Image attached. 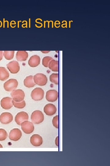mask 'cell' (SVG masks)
I'll return each mask as SVG.
<instances>
[{
	"instance_id": "obj_1",
	"label": "cell",
	"mask_w": 110,
	"mask_h": 166,
	"mask_svg": "<svg viewBox=\"0 0 110 166\" xmlns=\"http://www.w3.org/2000/svg\"><path fill=\"white\" fill-rule=\"evenodd\" d=\"M31 122L34 124H39L44 120V115L42 112L39 110L34 111L31 116Z\"/></svg>"
},
{
	"instance_id": "obj_2",
	"label": "cell",
	"mask_w": 110,
	"mask_h": 166,
	"mask_svg": "<svg viewBox=\"0 0 110 166\" xmlns=\"http://www.w3.org/2000/svg\"><path fill=\"white\" fill-rule=\"evenodd\" d=\"M44 92L43 90L40 87H36L31 91V98L35 101H39L44 97Z\"/></svg>"
},
{
	"instance_id": "obj_3",
	"label": "cell",
	"mask_w": 110,
	"mask_h": 166,
	"mask_svg": "<svg viewBox=\"0 0 110 166\" xmlns=\"http://www.w3.org/2000/svg\"><path fill=\"white\" fill-rule=\"evenodd\" d=\"M10 95L13 100L16 102H20L24 100L25 96L24 91L21 89L13 90Z\"/></svg>"
},
{
	"instance_id": "obj_4",
	"label": "cell",
	"mask_w": 110,
	"mask_h": 166,
	"mask_svg": "<svg viewBox=\"0 0 110 166\" xmlns=\"http://www.w3.org/2000/svg\"><path fill=\"white\" fill-rule=\"evenodd\" d=\"M34 80L36 84L39 86L45 85L47 82L46 76L42 73H37L34 76Z\"/></svg>"
},
{
	"instance_id": "obj_5",
	"label": "cell",
	"mask_w": 110,
	"mask_h": 166,
	"mask_svg": "<svg viewBox=\"0 0 110 166\" xmlns=\"http://www.w3.org/2000/svg\"><path fill=\"white\" fill-rule=\"evenodd\" d=\"M18 85V82L15 79H10L4 84V88L7 91H12L15 89Z\"/></svg>"
},
{
	"instance_id": "obj_6",
	"label": "cell",
	"mask_w": 110,
	"mask_h": 166,
	"mask_svg": "<svg viewBox=\"0 0 110 166\" xmlns=\"http://www.w3.org/2000/svg\"><path fill=\"white\" fill-rule=\"evenodd\" d=\"M21 128L26 134H29L34 131L35 127L33 123L29 121H26L21 123Z\"/></svg>"
},
{
	"instance_id": "obj_7",
	"label": "cell",
	"mask_w": 110,
	"mask_h": 166,
	"mask_svg": "<svg viewBox=\"0 0 110 166\" xmlns=\"http://www.w3.org/2000/svg\"><path fill=\"white\" fill-rule=\"evenodd\" d=\"M28 113L24 111L18 113L15 117V121L16 123L20 126L22 123L25 121H28Z\"/></svg>"
},
{
	"instance_id": "obj_8",
	"label": "cell",
	"mask_w": 110,
	"mask_h": 166,
	"mask_svg": "<svg viewBox=\"0 0 110 166\" xmlns=\"http://www.w3.org/2000/svg\"><path fill=\"white\" fill-rule=\"evenodd\" d=\"M8 69L12 74H16L20 70V66L19 63L16 60H13L6 64Z\"/></svg>"
},
{
	"instance_id": "obj_9",
	"label": "cell",
	"mask_w": 110,
	"mask_h": 166,
	"mask_svg": "<svg viewBox=\"0 0 110 166\" xmlns=\"http://www.w3.org/2000/svg\"><path fill=\"white\" fill-rule=\"evenodd\" d=\"M22 136V133L20 129L18 128H14L10 131L9 137L10 140L16 141L20 139Z\"/></svg>"
},
{
	"instance_id": "obj_10",
	"label": "cell",
	"mask_w": 110,
	"mask_h": 166,
	"mask_svg": "<svg viewBox=\"0 0 110 166\" xmlns=\"http://www.w3.org/2000/svg\"><path fill=\"white\" fill-rule=\"evenodd\" d=\"M58 96V93L56 90L50 89L46 92V98L48 101L55 102L57 100Z\"/></svg>"
},
{
	"instance_id": "obj_11",
	"label": "cell",
	"mask_w": 110,
	"mask_h": 166,
	"mask_svg": "<svg viewBox=\"0 0 110 166\" xmlns=\"http://www.w3.org/2000/svg\"><path fill=\"white\" fill-rule=\"evenodd\" d=\"M13 119V115L9 112L2 113L0 115V122L3 124H8L11 122Z\"/></svg>"
},
{
	"instance_id": "obj_12",
	"label": "cell",
	"mask_w": 110,
	"mask_h": 166,
	"mask_svg": "<svg viewBox=\"0 0 110 166\" xmlns=\"http://www.w3.org/2000/svg\"><path fill=\"white\" fill-rule=\"evenodd\" d=\"M30 142L33 146H39L41 145L43 143L42 138L38 134H33L30 137Z\"/></svg>"
},
{
	"instance_id": "obj_13",
	"label": "cell",
	"mask_w": 110,
	"mask_h": 166,
	"mask_svg": "<svg viewBox=\"0 0 110 166\" xmlns=\"http://www.w3.org/2000/svg\"><path fill=\"white\" fill-rule=\"evenodd\" d=\"M12 98L10 97H5L1 101V105L2 107L5 109L8 110L13 106Z\"/></svg>"
},
{
	"instance_id": "obj_14",
	"label": "cell",
	"mask_w": 110,
	"mask_h": 166,
	"mask_svg": "<svg viewBox=\"0 0 110 166\" xmlns=\"http://www.w3.org/2000/svg\"><path fill=\"white\" fill-rule=\"evenodd\" d=\"M57 109L55 105L51 103L46 105L43 108V111L46 115L48 116L54 115L56 112Z\"/></svg>"
},
{
	"instance_id": "obj_15",
	"label": "cell",
	"mask_w": 110,
	"mask_h": 166,
	"mask_svg": "<svg viewBox=\"0 0 110 166\" xmlns=\"http://www.w3.org/2000/svg\"><path fill=\"white\" fill-rule=\"evenodd\" d=\"M40 62V57L37 55L31 56L28 61V64L31 67H35L39 65Z\"/></svg>"
},
{
	"instance_id": "obj_16",
	"label": "cell",
	"mask_w": 110,
	"mask_h": 166,
	"mask_svg": "<svg viewBox=\"0 0 110 166\" xmlns=\"http://www.w3.org/2000/svg\"><path fill=\"white\" fill-rule=\"evenodd\" d=\"M28 57V53L26 51H18L16 53V58L18 61H26Z\"/></svg>"
},
{
	"instance_id": "obj_17",
	"label": "cell",
	"mask_w": 110,
	"mask_h": 166,
	"mask_svg": "<svg viewBox=\"0 0 110 166\" xmlns=\"http://www.w3.org/2000/svg\"><path fill=\"white\" fill-rule=\"evenodd\" d=\"M24 85L27 88H31L34 87L36 85L34 80V76L30 75L27 76L24 81Z\"/></svg>"
},
{
	"instance_id": "obj_18",
	"label": "cell",
	"mask_w": 110,
	"mask_h": 166,
	"mask_svg": "<svg viewBox=\"0 0 110 166\" xmlns=\"http://www.w3.org/2000/svg\"><path fill=\"white\" fill-rule=\"evenodd\" d=\"M9 73L4 67H0V80L5 81L9 77Z\"/></svg>"
},
{
	"instance_id": "obj_19",
	"label": "cell",
	"mask_w": 110,
	"mask_h": 166,
	"mask_svg": "<svg viewBox=\"0 0 110 166\" xmlns=\"http://www.w3.org/2000/svg\"><path fill=\"white\" fill-rule=\"evenodd\" d=\"M48 67L53 71H58V61L53 59L52 60L49 62Z\"/></svg>"
},
{
	"instance_id": "obj_20",
	"label": "cell",
	"mask_w": 110,
	"mask_h": 166,
	"mask_svg": "<svg viewBox=\"0 0 110 166\" xmlns=\"http://www.w3.org/2000/svg\"><path fill=\"white\" fill-rule=\"evenodd\" d=\"M14 51H4L3 54L6 60H10L14 57Z\"/></svg>"
},
{
	"instance_id": "obj_21",
	"label": "cell",
	"mask_w": 110,
	"mask_h": 166,
	"mask_svg": "<svg viewBox=\"0 0 110 166\" xmlns=\"http://www.w3.org/2000/svg\"><path fill=\"white\" fill-rule=\"evenodd\" d=\"M12 103L14 107L18 109L23 108L26 105V103L24 100L20 102H16L13 100Z\"/></svg>"
},
{
	"instance_id": "obj_22",
	"label": "cell",
	"mask_w": 110,
	"mask_h": 166,
	"mask_svg": "<svg viewBox=\"0 0 110 166\" xmlns=\"http://www.w3.org/2000/svg\"><path fill=\"white\" fill-rule=\"evenodd\" d=\"M50 81L56 85L58 84V74L53 73L50 76Z\"/></svg>"
},
{
	"instance_id": "obj_23",
	"label": "cell",
	"mask_w": 110,
	"mask_h": 166,
	"mask_svg": "<svg viewBox=\"0 0 110 166\" xmlns=\"http://www.w3.org/2000/svg\"><path fill=\"white\" fill-rule=\"evenodd\" d=\"M53 59L52 57L49 56L43 57L42 59V65L46 67H48L50 62Z\"/></svg>"
},
{
	"instance_id": "obj_24",
	"label": "cell",
	"mask_w": 110,
	"mask_h": 166,
	"mask_svg": "<svg viewBox=\"0 0 110 166\" xmlns=\"http://www.w3.org/2000/svg\"><path fill=\"white\" fill-rule=\"evenodd\" d=\"M8 136L6 131L4 129L0 128V141L5 140Z\"/></svg>"
},
{
	"instance_id": "obj_25",
	"label": "cell",
	"mask_w": 110,
	"mask_h": 166,
	"mask_svg": "<svg viewBox=\"0 0 110 166\" xmlns=\"http://www.w3.org/2000/svg\"><path fill=\"white\" fill-rule=\"evenodd\" d=\"M52 124L53 126L55 128H58V115L54 117L52 120Z\"/></svg>"
},
{
	"instance_id": "obj_26",
	"label": "cell",
	"mask_w": 110,
	"mask_h": 166,
	"mask_svg": "<svg viewBox=\"0 0 110 166\" xmlns=\"http://www.w3.org/2000/svg\"><path fill=\"white\" fill-rule=\"evenodd\" d=\"M55 143L57 146H58V136H57L55 138Z\"/></svg>"
},
{
	"instance_id": "obj_27",
	"label": "cell",
	"mask_w": 110,
	"mask_h": 166,
	"mask_svg": "<svg viewBox=\"0 0 110 166\" xmlns=\"http://www.w3.org/2000/svg\"><path fill=\"white\" fill-rule=\"evenodd\" d=\"M3 58V51H0V61L2 60Z\"/></svg>"
},
{
	"instance_id": "obj_28",
	"label": "cell",
	"mask_w": 110,
	"mask_h": 166,
	"mask_svg": "<svg viewBox=\"0 0 110 166\" xmlns=\"http://www.w3.org/2000/svg\"><path fill=\"white\" fill-rule=\"evenodd\" d=\"M24 22H25L26 23H24L22 25V27L23 28H24V27L23 26L24 25H26V26H25V27H26V28H27L28 27H27V22L26 21H23L22 22V23H23Z\"/></svg>"
},
{
	"instance_id": "obj_29",
	"label": "cell",
	"mask_w": 110,
	"mask_h": 166,
	"mask_svg": "<svg viewBox=\"0 0 110 166\" xmlns=\"http://www.w3.org/2000/svg\"><path fill=\"white\" fill-rule=\"evenodd\" d=\"M41 52L43 53H47L50 52V51H41Z\"/></svg>"
},
{
	"instance_id": "obj_30",
	"label": "cell",
	"mask_w": 110,
	"mask_h": 166,
	"mask_svg": "<svg viewBox=\"0 0 110 166\" xmlns=\"http://www.w3.org/2000/svg\"><path fill=\"white\" fill-rule=\"evenodd\" d=\"M65 22V27H66V28H67V21H65V20H64V21H62V23H63L64 22Z\"/></svg>"
},
{
	"instance_id": "obj_31",
	"label": "cell",
	"mask_w": 110,
	"mask_h": 166,
	"mask_svg": "<svg viewBox=\"0 0 110 166\" xmlns=\"http://www.w3.org/2000/svg\"><path fill=\"white\" fill-rule=\"evenodd\" d=\"M37 20H35V22H36V23H39V24H41V26H40L41 27H42V23H41V22H37Z\"/></svg>"
},
{
	"instance_id": "obj_32",
	"label": "cell",
	"mask_w": 110,
	"mask_h": 166,
	"mask_svg": "<svg viewBox=\"0 0 110 166\" xmlns=\"http://www.w3.org/2000/svg\"><path fill=\"white\" fill-rule=\"evenodd\" d=\"M73 22V21H72V20L69 21V28H70L71 27V22Z\"/></svg>"
},
{
	"instance_id": "obj_33",
	"label": "cell",
	"mask_w": 110,
	"mask_h": 166,
	"mask_svg": "<svg viewBox=\"0 0 110 166\" xmlns=\"http://www.w3.org/2000/svg\"><path fill=\"white\" fill-rule=\"evenodd\" d=\"M51 21V20H50V21H46V22H48V28H49L50 27V22Z\"/></svg>"
},
{
	"instance_id": "obj_34",
	"label": "cell",
	"mask_w": 110,
	"mask_h": 166,
	"mask_svg": "<svg viewBox=\"0 0 110 166\" xmlns=\"http://www.w3.org/2000/svg\"><path fill=\"white\" fill-rule=\"evenodd\" d=\"M29 27L30 28V18H29Z\"/></svg>"
},
{
	"instance_id": "obj_35",
	"label": "cell",
	"mask_w": 110,
	"mask_h": 166,
	"mask_svg": "<svg viewBox=\"0 0 110 166\" xmlns=\"http://www.w3.org/2000/svg\"><path fill=\"white\" fill-rule=\"evenodd\" d=\"M46 21H44V28H45L46 26H45V24H46Z\"/></svg>"
},
{
	"instance_id": "obj_36",
	"label": "cell",
	"mask_w": 110,
	"mask_h": 166,
	"mask_svg": "<svg viewBox=\"0 0 110 166\" xmlns=\"http://www.w3.org/2000/svg\"><path fill=\"white\" fill-rule=\"evenodd\" d=\"M20 22H21L22 21H18V28H19V23Z\"/></svg>"
},
{
	"instance_id": "obj_37",
	"label": "cell",
	"mask_w": 110,
	"mask_h": 166,
	"mask_svg": "<svg viewBox=\"0 0 110 166\" xmlns=\"http://www.w3.org/2000/svg\"><path fill=\"white\" fill-rule=\"evenodd\" d=\"M52 22V28H53V22L51 20V21Z\"/></svg>"
},
{
	"instance_id": "obj_38",
	"label": "cell",
	"mask_w": 110,
	"mask_h": 166,
	"mask_svg": "<svg viewBox=\"0 0 110 166\" xmlns=\"http://www.w3.org/2000/svg\"><path fill=\"white\" fill-rule=\"evenodd\" d=\"M3 148L1 144H0V148Z\"/></svg>"
},
{
	"instance_id": "obj_39",
	"label": "cell",
	"mask_w": 110,
	"mask_h": 166,
	"mask_svg": "<svg viewBox=\"0 0 110 166\" xmlns=\"http://www.w3.org/2000/svg\"><path fill=\"white\" fill-rule=\"evenodd\" d=\"M65 24H66L65 23H64V24L61 25V26L62 27V26H63V25H65Z\"/></svg>"
}]
</instances>
